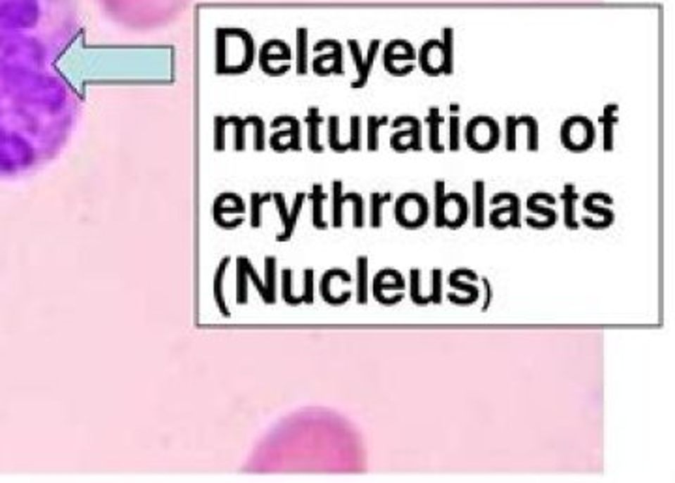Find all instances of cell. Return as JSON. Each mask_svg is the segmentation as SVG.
<instances>
[{
  "instance_id": "cell-1",
  "label": "cell",
  "mask_w": 675,
  "mask_h": 483,
  "mask_svg": "<svg viewBox=\"0 0 675 483\" xmlns=\"http://www.w3.org/2000/svg\"><path fill=\"white\" fill-rule=\"evenodd\" d=\"M81 30L77 0H0V178L38 171L72 137L81 98L61 64Z\"/></svg>"
},
{
  "instance_id": "cell-2",
  "label": "cell",
  "mask_w": 675,
  "mask_h": 483,
  "mask_svg": "<svg viewBox=\"0 0 675 483\" xmlns=\"http://www.w3.org/2000/svg\"><path fill=\"white\" fill-rule=\"evenodd\" d=\"M103 15L128 32L146 34L173 25L191 0H96Z\"/></svg>"
},
{
  "instance_id": "cell-3",
  "label": "cell",
  "mask_w": 675,
  "mask_h": 483,
  "mask_svg": "<svg viewBox=\"0 0 675 483\" xmlns=\"http://www.w3.org/2000/svg\"><path fill=\"white\" fill-rule=\"evenodd\" d=\"M595 139V126L587 117H569L561 126V143L570 152L589 150Z\"/></svg>"
},
{
  "instance_id": "cell-4",
  "label": "cell",
  "mask_w": 675,
  "mask_h": 483,
  "mask_svg": "<svg viewBox=\"0 0 675 483\" xmlns=\"http://www.w3.org/2000/svg\"><path fill=\"white\" fill-rule=\"evenodd\" d=\"M430 217L428 200L419 193H403L396 200V221L403 228H420Z\"/></svg>"
},
{
  "instance_id": "cell-5",
  "label": "cell",
  "mask_w": 675,
  "mask_h": 483,
  "mask_svg": "<svg viewBox=\"0 0 675 483\" xmlns=\"http://www.w3.org/2000/svg\"><path fill=\"white\" fill-rule=\"evenodd\" d=\"M465 143L474 152H490L499 145V128L490 117H474L465 129Z\"/></svg>"
},
{
  "instance_id": "cell-6",
  "label": "cell",
  "mask_w": 675,
  "mask_h": 483,
  "mask_svg": "<svg viewBox=\"0 0 675 483\" xmlns=\"http://www.w3.org/2000/svg\"><path fill=\"white\" fill-rule=\"evenodd\" d=\"M385 70L396 77L409 75L417 67V51L408 39H392L385 49Z\"/></svg>"
},
{
  "instance_id": "cell-7",
  "label": "cell",
  "mask_w": 675,
  "mask_h": 483,
  "mask_svg": "<svg viewBox=\"0 0 675 483\" xmlns=\"http://www.w3.org/2000/svg\"><path fill=\"white\" fill-rule=\"evenodd\" d=\"M403 124H408L409 129H400V131L392 135L391 146L396 152H402V141H405L403 145H405L408 150L420 152L422 150V139H420L422 126H420V120L417 117H411V115H402V117H398L396 120L392 122V128H400Z\"/></svg>"
},
{
  "instance_id": "cell-8",
  "label": "cell",
  "mask_w": 675,
  "mask_h": 483,
  "mask_svg": "<svg viewBox=\"0 0 675 483\" xmlns=\"http://www.w3.org/2000/svg\"><path fill=\"white\" fill-rule=\"evenodd\" d=\"M490 202L493 206L501 205V202H507V206H503V208H499V210H493L490 214V223L493 225V227H496V228H507V227H505V221H501V216H508V219H507L508 227H514V228L522 227V225H519V223H522V210H519V208H522V200H519L518 195H516V193H497V195H493V197H491Z\"/></svg>"
},
{
  "instance_id": "cell-9",
  "label": "cell",
  "mask_w": 675,
  "mask_h": 483,
  "mask_svg": "<svg viewBox=\"0 0 675 483\" xmlns=\"http://www.w3.org/2000/svg\"><path fill=\"white\" fill-rule=\"evenodd\" d=\"M518 126L527 128V150L536 152L541 146V137H538V120L531 115L524 117H507V150H516V129Z\"/></svg>"
},
{
  "instance_id": "cell-10",
  "label": "cell",
  "mask_w": 675,
  "mask_h": 483,
  "mask_svg": "<svg viewBox=\"0 0 675 483\" xmlns=\"http://www.w3.org/2000/svg\"><path fill=\"white\" fill-rule=\"evenodd\" d=\"M420 70L428 75H441L445 70V47L441 39H428L420 47Z\"/></svg>"
},
{
  "instance_id": "cell-11",
  "label": "cell",
  "mask_w": 675,
  "mask_h": 483,
  "mask_svg": "<svg viewBox=\"0 0 675 483\" xmlns=\"http://www.w3.org/2000/svg\"><path fill=\"white\" fill-rule=\"evenodd\" d=\"M469 216V206L467 200L462 193H447L445 200H443V219H445V227L448 228H460L463 223L467 221Z\"/></svg>"
},
{
  "instance_id": "cell-12",
  "label": "cell",
  "mask_w": 675,
  "mask_h": 483,
  "mask_svg": "<svg viewBox=\"0 0 675 483\" xmlns=\"http://www.w3.org/2000/svg\"><path fill=\"white\" fill-rule=\"evenodd\" d=\"M346 200H351L353 206H355V217H353V223H355V227L360 228L364 227V202L362 197L358 193H349L341 195V183L336 182L334 183V227H341V205L346 202Z\"/></svg>"
},
{
  "instance_id": "cell-13",
  "label": "cell",
  "mask_w": 675,
  "mask_h": 483,
  "mask_svg": "<svg viewBox=\"0 0 675 483\" xmlns=\"http://www.w3.org/2000/svg\"><path fill=\"white\" fill-rule=\"evenodd\" d=\"M349 45H351L353 58H355V64H357L358 67V79L353 83V89H362L364 84L368 83L370 72H372V67H374L375 55H377V49H379V41L374 39V41L370 44V51H368V56H366V60H362V56H360L357 41H349Z\"/></svg>"
},
{
  "instance_id": "cell-14",
  "label": "cell",
  "mask_w": 675,
  "mask_h": 483,
  "mask_svg": "<svg viewBox=\"0 0 675 483\" xmlns=\"http://www.w3.org/2000/svg\"><path fill=\"white\" fill-rule=\"evenodd\" d=\"M302 200H304V195H298L295 200V206H293V212H287V208L284 206V199H282V195H276V202H278L279 208V216H282V223H284V233L278 236V242H287L291 238V234L295 231L296 225V216H298V212H301Z\"/></svg>"
},
{
  "instance_id": "cell-15",
  "label": "cell",
  "mask_w": 675,
  "mask_h": 483,
  "mask_svg": "<svg viewBox=\"0 0 675 483\" xmlns=\"http://www.w3.org/2000/svg\"><path fill=\"white\" fill-rule=\"evenodd\" d=\"M615 112H617V103H608V105L604 107L603 117L598 118V120H600V124H603L604 150H606V152H612V150H614V146H615L614 131H615V126H617V122H619Z\"/></svg>"
},
{
  "instance_id": "cell-16",
  "label": "cell",
  "mask_w": 675,
  "mask_h": 483,
  "mask_svg": "<svg viewBox=\"0 0 675 483\" xmlns=\"http://www.w3.org/2000/svg\"><path fill=\"white\" fill-rule=\"evenodd\" d=\"M578 197H580V195H578V191H576L574 183H567L563 189V206H564L563 219H564V227L569 228V231H578V227H580V225H578V219H576L574 216V212H576L574 208H576V202H578Z\"/></svg>"
},
{
  "instance_id": "cell-17",
  "label": "cell",
  "mask_w": 675,
  "mask_h": 483,
  "mask_svg": "<svg viewBox=\"0 0 675 483\" xmlns=\"http://www.w3.org/2000/svg\"><path fill=\"white\" fill-rule=\"evenodd\" d=\"M428 126H430V148L436 154H441L445 152V146H443L441 139H439V129H441V111L437 109V107H431L430 111H428Z\"/></svg>"
},
{
  "instance_id": "cell-18",
  "label": "cell",
  "mask_w": 675,
  "mask_h": 483,
  "mask_svg": "<svg viewBox=\"0 0 675 483\" xmlns=\"http://www.w3.org/2000/svg\"><path fill=\"white\" fill-rule=\"evenodd\" d=\"M484 180L473 182V225L477 228L484 227Z\"/></svg>"
},
{
  "instance_id": "cell-19",
  "label": "cell",
  "mask_w": 675,
  "mask_h": 483,
  "mask_svg": "<svg viewBox=\"0 0 675 483\" xmlns=\"http://www.w3.org/2000/svg\"><path fill=\"white\" fill-rule=\"evenodd\" d=\"M357 302L368 304V257L364 255L357 259Z\"/></svg>"
},
{
  "instance_id": "cell-20",
  "label": "cell",
  "mask_w": 675,
  "mask_h": 483,
  "mask_svg": "<svg viewBox=\"0 0 675 483\" xmlns=\"http://www.w3.org/2000/svg\"><path fill=\"white\" fill-rule=\"evenodd\" d=\"M392 199H394L392 193H372V197H370V208H372L370 210V223H372V227L379 228L383 225V210L381 208L386 202H391Z\"/></svg>"
},
{
  "instance_id": "cell-21",
  "label": "cell",
  "mask_w": 675,
  "mask_h": 483,
  "mask_svg": "<svg viewBox=\"0 0 675 483\" xmlns=\"http://www.w3.org/2000/svg\"><path fill=\"white\" fill-rule=\"evenodd\" d=\"M595 195L597 193H589L583 200V208L587 212H591V214H597V216L603 217V221L598 225V231H604V228H608L612 223L615 221V214L614 210H610V208H604V206H597L595 205Z\"/></svg>"
},
{
  "instance_id": "cell-22",
  "label": "cell",
  "mask_w": 675,
  "mask_h": 483,
  "mask_svg": "<svg viewBox=\"0 0 675 483\" xmlns=\"http://www.w3.org/2000/svg\"><path fill=\"white\" fill-rule=\"evenodd\" d=\"M443 47H445V75H452L454 72V30L443 28Z\"/></svg>"
},
{
  "instance_id": "cell-23",
  "label": "cell",
  "mask_w": 675,
  "mask_h": 483,
  "mask_svg": "<svg viewBox=\"0 0 675 483\" xmlns=\"http://www.w3.org/2000/svg\"><path fill=\"white\" fill-rule=\"evenodd\" d=\"M443 302V270L441 268H434L431 272V295L424 298V306L428 304H436L439 306Z\"/></svg>"
},
{
  "instance_id": "cell-24",
  "label": "cell",
  "mask_w": 675,
  "mask_h": 483,
  "mask_svg": "<svg viewBox=\"0 0 675 483\" xmlns=\"http://www.w3.org/2000/svg\"><path fill=\"white\" fill-rule=\"evenodd\" d=\"M538 193H533L527 199V208H529L533 214H541V216H546V225L548 228H552L555 223H557V212L552 210L550 206H541L538 205Z\"/></svg>"
},
{
  "instance_id": "cell-25",
  "label": "cell",
  "mask_w": 675,
  "mask_h": 483,
  "mask_svg": "<svg viewBox=\"0 0 675 483\" xmlns=\"http://www.w3.org/2000/svg\"><path fill=\"white\" fill-rule=\"evenodd\" d=\"M389 124V117H370L368 118V148L375 152L379 148V128Z\"/></svg>"
},
{
  "instance_id": "cell-26",
  "label": "cell",
  "mask_w": 675,
  "mask_h": 483,
  "mask_svg": "<svg viewBox=\"0 0 675 483\" xmlns=\"http://www.w3.org/2000/svg\"><path fill=\"white\" fill-rule=\"evenodd\" d=\"M460 270H462V268H458V270H454V272L448 276V285H450V287H454V289L462 290V292H467L471 304H474V302L480 298V289L477 287V285L462 283V281H460V278H458V276H460Z\"/></svg>"
},
{
  "instance_id": "cell-27",
  "label": "cell",
  "mask_w": 675,
  "mask_h": 483,
  "mask_svg": "<svg viewBox=\"0 0 675 483\" xmlns=\"http://www.w3.org/2000/svg\"><path fill=\"white\" fill-rule=\"evenodd\" d=\"M434 191H436V227L443 228L445 227V219H443V200H445V180H437L436 186H434Z\"/></svg>"
},
{
  "instance_id": "cell-28",
  "label": "cell",
  "mask_w": 675,
  "mask_h": 483,
  "mask_svg": "<svg viewBox=\"0 0 675 483\" xmlns=\"http://www.w3.org/2000/svg\"><path fill=\"white\" fill-rule=\"evenodd\" d=\"M323 200L324 195L323 191H321V186H315V189H313V225L317 228H327V223H324L323 217H321V214H323V210H321V208H323Z\"/></svg>"
},
{
  "instance_id": "cell-29",
  "label": "cell",
  "mask_w": 675,
  "mask_h": 483,
  "mask_svg": "<svg viewBox=\"0 0 675 483\" xmlns=\"http://www.w3.org/2000/svg\"><path fill=\"white\" fill-rule=\"evenodd\" d=\"M291 278H293V273H291L289 268H285L284 273H282V295H284V300L289 306H298V304H302V298L291 295Z\"/></svg>"
},
{
  "instance_id": "cell-30",
  "label": "cell",
  "mask_w": 675,
  "mask_h": 483,
  "mask_svg": "<svg viewBox=\"0 0 675 483\" xmlns=\"http://www.w3.org/2000/svg\"><path fill=\"white\" fill-rule=\"evenodd\" d=\"M448 146L450 152L460 150V117L458 115L448 117Z\"/></svg>"
},
{
  "instance_id": "cell-31",
  "label": "cell",
  "mask_w": 675,
  "mask_h": 483,
  "mask_svg": "<svg viewBox=\"0 0 675 483\" xmlns=\"http://www.w3.org/2000/svg\"><path fill=\"white\" fill-rule=\"evenodd\" d=\"M409 278H411V300H413L415 306L424 307V296L420 295V270H419V268H411V273H409Z\"/></svg>"
},
{
  "instance_id": "cell-32",
  "label": "cell",
  "mask_w": 675,
  "mask_h": 483,
  "mask_svg": "<svg viewBox=\"0 0 675 483\" xmlns=\"http://www.w3.org/2000/svg\"><path fill=\"white\" fill-rule=\"evenodd\" d=\"M308 120H310V146L313 148V152H321V146L317 145L319 117H317V111H315V109H312V111H310V118H308Z\"/></svg>"
},
{
  "instance_id": "cell-33",
  "label": "cell",
  "mask_w": 675,
  "mask_h": 483,
  "mask_svg": "<svg viewBox=\"0 0 675 483\" xmlns=\"http://www.w3.org/2000/svg\"><path fill=\"white\" fill-rule=\"evenodd\" d=\"M304 281H306V285H304V295L301 296L302 302L304 304H313V272L310 268L304 272Z\"/></svg>"
},
{
  "instance_id": "cell-34",
  "label": "cell",
  "mask_w": 675,
  "mask_h": 483,
  "mask_svg": "<svg viewBox=\"0 0 675 483\" xmlns=\"http://www.w3.org/2000/svg\"><path fill=\"white\" fill-rule=\"evenodd\" d=\"M351 146L353 150H360V118L353 117L351 118Z\"/></svg>"
},
{
  "instance_id": "cell-35",
  "label": "cell",
  "mask_w": 675,
  "mask_h": 483,
  "mask_svg": "<svg viewBox=\"0 0 675 483\" xmlns=\"http://www.w3.org/2000/svg\"><path fill=\"white\" fill-rule=\"evenodd\" d=\"M270 200V195H267L265 199H259L257 195H253V216H251V223H253V227H261V205L263 202H267Z\"/></svg>"
},
{
  "instance_id": "cell-36",
  "label": "cell",
  "mask_w": 675,
  "mask_h": 483,
  "mask_svg": "<svg viewBox=\"0 0 675 483\" xmlns=\"http://www.w3.org/2000/svg\"><path fill=\"white\" fill-rule=\"evenodd\" d=\"M482 283H484V304H482V311H488L491 306V302H493V289H491V283L488 278H479Z\"/></svg>"
}]
</instances>
